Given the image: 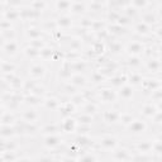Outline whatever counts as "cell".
<instances>
[{"instance_id": "1", "label": "cell", "mask_w": 162, "mask_h": 162, "mask_svg": "<svg viewBox=\"0 0 162 162\" xmlns=\"http://www.w3.org/2000/svg\"><path fill=\"white\" fill-rule=\"evenodd\" d=\"M57 143H58V139H57V138H53V137L51 138V137H50V138L46 139V144H47V146H56Z\"/></svg>"}, {"instance_id": "2", "label": "cell", "mask_w": 162, "mask_h": 162, "mask_svg": "<svg viewBox=\"0 0 162 162\" xmlns=\"http://www.w3.org/2000/svg\"><path fill=\"white\" fill-rule=\"evenodd\" d=\"M114 144H115V141H114V139H105V141H104V146H114Z\"/></svg>"}, {"instance_id": "3", "label": "cell", "mask_w": 162, "mask_h": 162, "mask_svg": "<svg viewBox=\"0 0 162 162\" xmlns=\"http://www.w3.org/2000/svg\"><path fill=\"white\" fill-rule=\"evenodd\" d=\"M143 128H144L143 124H135V126L133 127V130L134 132H141V130H143Z\"/></svg>"}, {"instance_id": "4", "label": "cell", "mask_w": 162, "mask_h": 162, "mask_svg": "<svg viewBox=\"0 0 162 162\" xmlns=\"http://www.w3.org/2000/svg\"><path fill=\"white\" fill-rule=\"evenodd\" d=\"M117 157H118V158H128L126 151H122V152H118V153H117Z\"/></svg>"}, {"instance_id": "5", "label": "cell", "mask_w": 162, "mask_h": 162, "mask_svg": "<svg viewBox=\"0 0 162 162\" xmlns=\"http://www.w3.org/2000/svg\"><path fill=\"white\" fill-rule=\"evenodd\" d=\"M154 151H156V153H162V143H157Z\"/></svg>"}]
</instances>
